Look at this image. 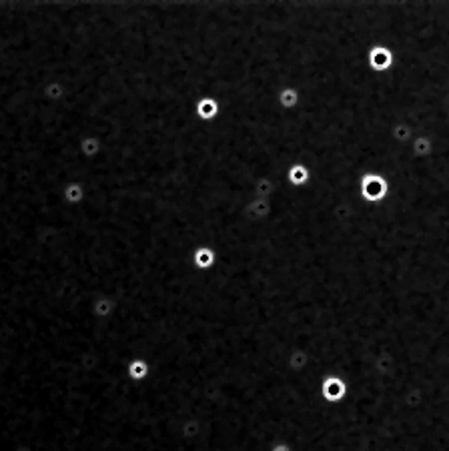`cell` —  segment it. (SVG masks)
I'll return each mask as SVG.
<instances>
[{"instance_id":"obj_1","label":"cell","mask_w":449,"mask_h":451,"mask_svg":"<svg viewBox=\"0 0 449 451\" xmlns=\"http://www.w3.org/2000/svg\"><path fill=\"white\" fill-rule=\"evenodd\" d=\"M98 150H101V142H98L96 136H84V138L80 140V153L86 155L88 159L96 157Z\"/></svg>"},{"instance_id":"obj_2","label":"cell","mask_w":449,"mask_h":451,"mask_svg":"<svg viewBox=\"0 0 449 451\" xmlns=\"http://www.w3.org/2000/svg\"><path fill=\"white\" fill-rule=\"evenodd\" d=\"M84 196V189L80 183H68L64 187V200H68V203H80Z\"/></svg>"}]
</instances>
